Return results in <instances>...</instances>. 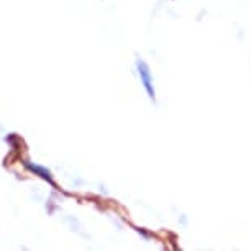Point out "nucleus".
Returning a JSON list of instances; mask_svg holds the SVG:
<instances>
[{"label":"nucleus","mask_w":251,"mask_h":251,"mask_svg":"<svg viewBox=\"0 0 251 251\" xmlns=\"http://www.w3.org/2000/svg\"><path fill=\"white\" fill-rule=\"evenodd\" d=\"M25 168L30 173L35 174V176L41 177L43 181H46L48 184H51L53 187H56L54 179H53V174H51V171H50L48 168H45V166H41V164H36V163H31V161H25Z\"/></svg>","instance_id":"nucleus-2"},{"label":"nucleus","mask_w":251,"mask_h":251,"mask_svg":"<svg viewBox=\"0 0 251 251\" xmlns=\"http://www.w3.org/2000/svg\"><path fill=\"white\" fill-rule=\"evenodd\" d=\"M135 69H136V75H138L141 86H143L146 96L150 97V100H156V89H154V77L153 73H151V68L148 63L143 59H136L135 63Z\"/></svg>","instance_id":"nucleus-1"}]
</instances>
